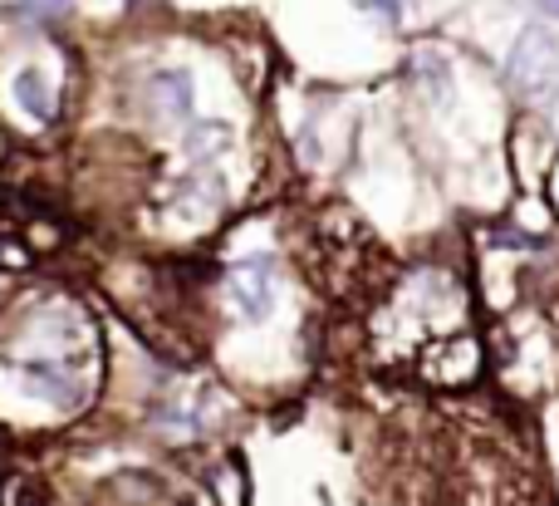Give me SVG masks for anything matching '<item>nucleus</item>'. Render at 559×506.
<instances>
[{
	"label": "nucleus",
	"instance_id": "f257e3e1",
	"mask_svg": "<svg viewBox=\"0 0 559 506\" xmlns=\"http://www.w3.org/2000/svg\"><path fill=\"white\" fill-rule=\"evenodd\" d=\"M506 74H511V89L525 98H550L559 84V39L550 30L531 25L521 39H515L511 59H506Z\"/></svg>",
	"mask_w": 559,
	"mask_h": 506
},
{
	"label": "nucleus",
	"instance_id": "f03ea898",
	"mask_svg": "<svg viewBox=\"0 0 559 506\" xmlns=\"http://www.w3.org/2000/svg\"><path fill=\"white\" fill-rule=\"evenodd\" d=\"M147 98H153L157 118H187L192 114V74L187 69H163L147 84Z\"/></svg>",
	"mask_w": 559,
	"mask_h": 506
},
{
	"label": "nucleus",
	"instance_id": "7ed1b4c3",
	"mask_svg": "<svg viewBox=\"0 0 559 506\" xmlns=\"http://www.w3.org/2000/svg\"><path fill=\"white\" fill-rule=\"evenodd\" d=\"M15 104L25 108L29 118H35V123H49V118H55V89H49V79H45V69H35V64H25L15 74Z\"/></svg>",
	"mask_w": 559,
	"mask_h": 506
},
{
	"label": "nucleus",
	"instance_id": "20e7f679",
	"mask_svg": "<svg viewBox=\"0 0 559 506\" xmlns=\"http://www.w3.org/2000/svg\"><path fill=\"white\" fill-rule=\"evenodd\" d=\"M231 291H236V301H241V310L251 315V320H261V315L271 310V285H265V266H236V271H231Z\"/></svg>",
	"mask_w": 559,
	"mask_h": 506
},
{
	"label": "nucleus",
	"instance_id": "39448f33",
	"mask_svg": "<svg viewBox=\"0 0 559 506\" xmlns=\"http://www.w3.org/2000/svg\"><path fill=\"white\" fill-rule=\"evenodd\" d=\"M226 123H197L192 133H187V153L192 157H212V153H222L226 148Z\"/></svg>",
	"mask_w": 559,
	"mask_h": 506
},
{
	"label": "nucleus",
	"instance_id": "423d86ee",
	"mask_svg": "<svg viewBox=\"0 0 559 506\" xmlns=\"http://www.w3.org/2000/svg\"><path fill=\"white\" fill-rule=\"evenodd\" d=\"M64 10H69V0H20L15 15H29V20H55V15H64Z\"/></svg>",
	"mask_w": 559,
	"mask_h": 506
},
{
	"label": "nucleus",
	"instance_id": "0eeeda50",
	"mask_svg": "<svg viewBox=\"0 0 559 506\" xmlns=\"http://www.w3.org/2000/svg\"><path fill=\"white\" fill-rule=\"evenodd\" d=\"M535 5H540L545 15H555V20H559V0H535Z\"/></svg>",
	"mask_w": 559,
	"mask_h": 506
},
{
	"label": "nucleus",
	"instance_id": "6e6552de",
	"mask_svg": "<svg viewBox=\"0 0 559 506\" xmlns=\"http://www.w3.org/2000/svg\"><path fill=\"white\" fill-rule=\"evenodd\" d=\"M0 472H5V452H0Z\"/></svg>",
	"mask_w": 559,
	"mask_h": 506
}]
</instances>
